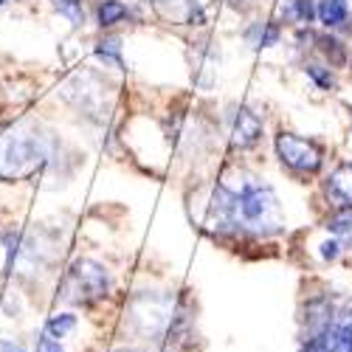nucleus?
<instances>
[{"label": "nucleus", "mask_w": 352, "mask_h": 352, "mask_svg": "<svg viewBox=\"0 0 352 352\" xmlns=\"http://www.w3.org/2000/svg\"><path fill=\"white\" fill-rule=\"evenodd\" d=\"M51 146L45 135L34 130H12L0 138V175L3 178H28L48 161Z\"/></svg>", "instance_id": "1"}, {"label": "nucleus", "mask_w": 352, "mask_h": 352, "mask_svg": "<svg viewBox=\"0 0 352 352\" xmlns=\"http://www.w3.org/2000/svg\"><path fill=\"white\" fill-rule=\"evenodd\" d=\"M127 318L130 327L141 338H164L175 333L181 316H175V302L164 296V293H141V296L133 299Z\"/></svg>", "instance_id": "2"}, {"label": "nucleus", "mask_w": 352, "mask_h": 352, "mask_svg": "<svg viewBox=\"0 0 352 352\" xmlns=\"http://www.w3.org/2000/svg\"><path fill=\"white\" fill-rule=\"evenodd\" d=\"M237 220L256 234H274L282 228V209L271 186L245 184L237 195Z\"/></svg>", "instance_id": "3"}, {"label": "nucleus", "mask_w": 352, "mask_h": 352, "mask_svg": "<svg viewBox=\"0 0 352 352\" xmlns=\"http://www.w3.org/2000/svg\"><path fill=\"white\" fill-rule=\"evenodd\" d=\"M68 290L76 293L71 302H79V305L104 299L110 293V274L104 265H99L94 259H76L68 274Z\"/></svg>", "instance_id": "4"}, {"label": "nucleus", "mask_w": 352, "mask_h": 352, "mask_svg": "<svg viewBox=\"0 0 352 352\" xmlns=\"http://www.w3.org/2000/svg\"><path fill=\"white\" fill-rule=\"evenodd\" d=\"M276 155L282 158L285 166L296 172H316L321 166V153L316 150V144L299 135H290V133L276 135Z\"/></svg>", "instance_id": "5"}, {"label": "nucleus", "mask_w": 352, "mask_h": 352, "mask_svg": "<svg viewBox=\"0 0 352 352\" xmlns=\"http://www.w3.org/2000/svg\"><path fill=\"white\" fill-rule=\"evenodd\" d=\"M262 135V122L259 116L240 107L237 110V119H234V130H231V146L234 150H248V146H254Z\"/></svg>", "instance_id": "6"}, {"label": "nucleus", "mask_w": 352, "mask_h": 352, "mask_svg": "<svg viewBox=\"0 0 352 352\" xmlns=\"http://www.w3.org/2000/svg\"><path fill=\"white\" fill-rule=\"evenodd\" d=\"M327 192L338 206H352V164H341L327 181Z\"/></svg>", "instance_id": "7"}, {"label": "nucleus", "mask_w": 352, "mask_h": 352, "mask_svg": "<svg viewBox=\"0 0 352 352\" xmlns=\"http://www.w3.org/2000/svg\"><path fill=\"white\" fill-rule=\"evenodd\" d=\"M349 14V6H346V0H318L316 3V17L324 23L327 28H336L346 20Z\"/></svg>", "instance_id": "8"}, {"label": "nucleus", "mask_w": 352, "mask_h": 352, "mask_svg": "<svg viewBox=\"0 0 352 352\" xmlns=\"http://www.w3.org/2000/svg\"><path fill=\"white\" fill-rule=\"evenodd\" d=\"M327 231L336 234L341 240L352 243V206H341L330 220H327Z\"/></svg>", "instance_id": "9"}, {"label": "nucleus", "mask_w": 352, "mask_h": 352, "mask_svg": "<svg viewBox=\"0 0 352 352\" xmlns=\"http://www.w3.org/2000/svg\"><path fill=\"white\" fill-rule=\"evenodd\" d=\"M124 17H127V6L122 3V0H104V3L99 6V23L102 25H116Z\"/></svg>", "instance_id": "10"}, {"label": "nucleus", "mask_w": 352, "mask_h": 352, "mask_svg": "<svg viewBox=\"0 0 352 352\" xmlns=\"http://www.w3.org/2000/svg\"><path fill=\"white\" fill-rule=\"evenodd\" d=\"M74 327H76V316L63 313V316H54V318L48 321V324H45V333H48L51 338H63V336H68Z\"/></svg>", "instance_id": "11"}, {"label": "nucleus", "mask_w": 352, "mask_h": 352, "mask_svg": "<svg viewBox=\"0 0 352 352\" xmlns=\"http://www.w3.org/2000/svg\"><path fill=\"white\" fill-rule=\"evenodd\" d=\"M336 330L352 341V302H344L338 310H336Z\"/></svg>", "instance_id": "12"}, {"label": "nucleus", "mask_w": 352, "mask_h": 352, "mask_svg": "<svg viewBox=\"0 0 352 352\" xmlns=\"http://www.w3.org/2000/svg\"><path fill=\"white\" fill-rule=\"evenodd\" d=\"M119 51H122L119 40H104V43H99V48H96V54L102 56V60H104V63H113L116 68H122V56H119Z\"/></svg>", "instance_id": "13"}, {"label": "nucleus", "mask_w": 352, "mask_h": 352, "mask_svg": "<svg viewBox=\"0 0 352 352\" xmlns=\"http://www.w3.org/2000/svg\"><path fill=\"white\" fill-rule=\"evenodd\" d=\"M316 17L313 0H293V23H310Z\"/></svg>", "instance_id": "14"}, {"label": "nucleus", "mask_w": 352, "mask_h": 352, "mask_svg": "<svg viewBox=\"0 0 352 352\" xmlns=\"http://www.w3.org/2000/svg\"><path fill=\"white\" fill-rule=\"evenodd\" d=\"M307 76H310L318 87H324V91H330V87H333V76H330V71H324L321 65H307Z\"/></svg>", "instance_id": "15"}, {"label": "nucleus", "mask_w": 352, "mask_h": 352, "mask_svg": "<svg viewBox=\"0 0 352 352\" xmlns=\"http://www.w3.org/2000/svg\"><path fill=\"white\" fill-rule=\"evenodd\" d=\"M43 352H63L60 338H51V336L45 333V338H43Z\"/></svg>", "instance_id": "16"}, {"label": "nucleus", "mask_w": 352, "mask_h": 352, "mask_svg": "<svg viewBox=\"0 0 352 352\" xmlns=\"http://www.w3.org/2000/svg\"><path fill=\"white\" fill-rule=\"evenodd\" d=\"M321 256H324V259H336L338 256V243H324V245H321Z\"/></svg>", "instance_id": "17"}, {"label": "nucleus", "mask_w": 352, "mask_h": 352, "mask_svg": "<svg viewBox=\"0 0 352 352\" xmlns=\"http://www.w3.org/2000/svg\"><path fill=\"white\" fill-rule=\"evenodd\" d=\"M0 352H28L23 344H14V341H0Z\"/></svg>", "instance_id": "18"}, {"label": "nucleus", "mask_w": 352, "mask_h": 352, "mask_svg": "<svg viewBox=\"0 0 352 352\" xmlns=\"http://www.w3.org/2000/svg\"><path fill=\"white\" fill-rule=\"evenodd\" d=\"M119 352H144V349H119Z\"/></svg>", "instance_id": "19"}, {"label": "nucleus", "mask_w": 352, "mask_h": 352, "mask_svg": "<svg viewBox=\"0 0 352 352\" xmlns=\"http://www.w3.org/2000/svg\"><path fill=\"white\" fill-rule=\"evenodd\" d=\"M0 3H3V0H0Z\"/></svg>", "instance_id": "20"}]
</instances>
